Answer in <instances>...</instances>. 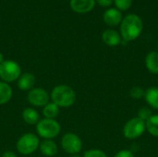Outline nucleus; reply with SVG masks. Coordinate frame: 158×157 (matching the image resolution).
I'll return each mask as SVG.
<instances>
[{
  "label": "nucleus",
  "mask_w": 158,
  "mask_h": 157,
  "mask_svg": "<svg viewBox=\"0 0 158 157\" xmlns=\"http://www.w3.org/2000/svg\"><path fill=\"white\" fill-rule=\"evenodd\" d=\"M21 75L20 66L13 60H5L0 64V79L2 81L9 83L18 81Z\"/></svg>",
  "instance_id": "obj_5"
},
{
  "label": "nucleus",
  "mask_w": 158,
  "mask_h": 157,
  "mask_svg": "<svg viewBox=\"0 0 158 157\" xmlns=\"http://www.w3.org/2000/svg\"><path fill=\"white\" fill-rule=\"evenodd\" d=\"M41 153L47 157L55 156L57 154L58 148L56 143L52 140H44L39 145Z\"/></svg>",
  "instance_id": "obj_13"
},
{
  "label": "nucleus",
  "mask_w": 158,
  "mask_h": 157,
  "mask_svg": "<svg viewBox=\"0 0 158 157\" xmlns=\"http://www.w3.org/2000/svg\"><path fill=\"white\" fill-rule=\"evenodd\" d=\"M157 47H158V44H157Z\"/></svg>",
  "instance_id": "obj_29"
},
{
  "label": "nucleus",
  "mask_w": 158,
  "mask_h": 157,
  "mask_svg": "<svg viewBox=\"0 0 158 157\" xmlns=\"http://www.w3.org/2000/svg\"><path fill=\"white\" fill-rule=\"evenodd\" d=\"M69 157H81L80 155H70V156Z\"/></svg>",
  "instance_id": "obj_28"
},
{
  "label": "nucleus",
  "mask_w": 158,
  "mask_h": 157,
  "mask_svg": "<svg viewBox=\"0 0 158 157\" xmlns=\"http://www.w3.org/2000/svg\"><path fill=\"white\" fill-rule=\"evenodd\" d=\"M146 68L153 74H158V52L152 51L145 57Z\"/></svg>",
  "instance_id": "obj_14"
},
{
  "label": "nucleus",
  "mask_w": 158,
  "mask_h": 157,
  "mask_svg": "<svg viewBox=\"0 0 158 157\" xmlns=\"http://www.w3.org/2000/svg\"><path fill=\"white\" fill-rule=\"evenodd\" d=\"M102 40L108 46H117L122 42L120 33L113 29L106 30L102 34Z\"/></svg>",
  "instance_id": "obj_11"
},
{
  "label": "nucleus",
  "mask_w": 158,
  "mask_h": 157,
  "mask_svg": "<svg viewBox=\"0 0 158 157\" xmlns=\"http://www.w3.org/2000/svg\"><path fill=\"white\" fill-rule=\"evenodd\" d=\"M60 124L56 119L44 118L36 124V131L40 137L44 140H52L60 133Z\"/></svg>",
  "instance_id": "obj_3"
},
{
  "label": "nucleus",
  "mask_w": 158,
  "mask_h": 157,
  "mask_svg": "<svg viewBox=\"0 0 158 157\" xmlns=\"http://www.w3.org/2000/svg\"><path fill=\"white\" fill-rule=\"evenodd\" d=\"M114 157H135L133 153L130 150H122L116 154Z\"/></svg>",
  "instance_id": "obj_24"
},
{
  "label": "nucleus",
  "mask_w": 158,
  "mask_h": 157,
  "mask_svg": "<svg viewBox=\"0 0 158 157\" xmlns=\"http://www.w3.org/2000/svg\"><path fill=\"white\" fill-rule=\"evenodd\" d=\"M13 92L10 85L6 82L0 81V105L6 104L10 101Z\"/></svg>",
  "instance_id": "obj_17"
},
{
  "label": "nucleus",
  "mask_w": 158,
  "mask_h": 157,
  "mask_svg": "<svg viewBox=\"0 0 158 157\" xmlns=\"http://www.w3.org/2000/svg\"><path fill=\"white\" fill-rule=\"evenodd\" d=\"M144 94H145V91L140 86H135L131 88L130 91V95L133 99H142L143 97H144Z\"/></svg>",
  "instance_id": "obj_21"
},
{
  "label": "nucleus",
  "mask_w": 158,
  "mask_h": 157,
  "mask_svg": "<svg viewBox=\"0 0 158 157\" xmlns=\"http://www.w3.org/2000/svg\"><path fill=\"white\" fill-rule=\"evenodd\" d=\"M144 98L147 104L158 110V87H150L145 91Z\"/></svg>",
  "instance_id": "obj_15"
},
{
  "label": "nucleus",
  "mask_w": 158,
  "mask_h": 157,
  "mask_svg": "<svg viewBox=\"0 0 158 157\" xmlns=\"http://www.w3.org/2000/svg\"><path fill=\"white\" fill-rule=\"evenodd\" d=\"M50 98L52 102L56 104L59 108H68L72 106L76 102V93L75 91L68 85H57L52 92Z\"/></svg>",
  "instance_id": "obj_2"
},
{
  "label": "nucleus",
  "mask_w": 158,
  "mask_h": 157,
  "mask_svg": "<svg viewBox=\"0 0 158 157\" xmlns=\"http://www.w3.org/2000/svg\"><path fill=\"white\" fill-rule=\"evenodd\" d=\"M152 116H153L152 110L148 107H142V108H140V110L138 112V118L144 122H146Z\"/></svg>",
  "instance_id": "obj_22"
},
{
  "label": "nucleus",
  "mask_w": 158,
  "mask_h": 157,
  "mask_svg": "<svg viewBox=\"0 0 158 157\" xmlns=\"http://www.w3.org/2000/svg\"><path fill=\"white\" fill-rule=\"evenodd\" d=\"M103 19L106 25L110 27H115L121 23L123 17L120 10L116 7H110L105 11L103 15Z\"/></svg>",
  "instance_id": "obj_9"
},
{
  "label": "nucleus",
  "mask_w": 158,
  "mask_h": 157,
  "mask_svg": "<svg viewBox=\"0 0 158 157\" xmlns=\"http://www.w3.org/2000/svg\"><path fill=\"white\" fill-rule=\"evenodd\" d=\"M22 118L29 125H36L40 120V117H39L38 112L35 109L30 108V107L23 110Z\"/></svg>",
  "instance_id": "obj_16"
},
{
  "label": "nucleus",
  "mask_w": 158,
  "mask_h": 157,
  "mask_svg": "<svg viewBox=\"0 0 158 157\" xmlns=\"http://www.w3.org/2000/svg\"><path fill=\"white\" fill-rule=\"evenodd\" d=\"M40 145L39 138L34 133H25L17 142V150L20 155H28L34 153Z\"/></svg>",
  "instance_id": "obj_4"
},
{
  "label": "nucleus",
  "mask_w": 158,
  "mask_h": 157,
  "mask_svg": "<svg viewBox=\"0 0 158 157\" xmlns=\"http://www.w3.org/2000/svg\"><path fill=\"white\" fill-rule=\"evenodd\" d=\"M2 157H17V155L11 151H6L2 155Z\"/></svg>",
  "instance_id": "obj_26"
},
{
  "label": "nucleus",
  "mask_w": 158,
  "mask_h": 157,
  "mask_svg": "<svg viewBox=\"0 0 158 157\" xmlns=\"http://www.w3.org/2000/svg\"><path fill=\"white\" fill-rule=\"evenodd\" d=\"M83 157H107V155L99 149H91L84 153Z\"/></svg>",
  "instance_id": "obj_23"
},
{
  "label": "nucleus",
  "mask_w": 158,
  "mask_h": 157,
  "mask_svg": "<svg viewBox=\"0 0 158 157\" xmlns=\"http://www.w3.org/2000/svg\"><path fill=\"white\" fill-rule=\"evenodd\" d=\"M95 2L103 7H109L113 4L114 0H95Z\"/></svg>",
  "instance_id": "obj_25"
},
{
  "label": "nucleus",
  "mask_w": 158,
  "mask_h": 157,
  "mask_svg": "<svg viewBox=\"0 0 158 157\" xmlns=\"http://www.w3.org/2000/svg\"><path fill=\"white\" fill-rule=\"evenodd\" d=\"M114 3L116 8H118L120 11H125L131 6L132 0H114Z\"/></svg>",
  "instance_id": "obj_20"
},
{
  "label": "nucleus",
  "mask_w": 158,
  "mask_h": 157,
  "mask_svg": "<svg viewBox=\"0 0 158 157\" xmlns=\"http://www.w3.org/2000/svg\"><path fill=\"white\" fill-rule=\"evenodd\" d=\"M58 114H59V107L53 102H49L46 105L44 106L43 115L44 116V118L55 119L58 116Z\"/></svg>",
  "instance_id": "obj_18"
},
{
  "label": "nucleus",
  "mask_w": 158,
  "mask_h": 157,
  "mask_svg": "<svg viewBox=\"0 0 158 157\" xmlns=\"http://www.w3.org/2000/svg\"><path fill=\"white\" fill-rule=\"evenodd\" d=\"M5 61V59H4V56H3V54L2 53H0V64L1 63H3Z\"/></svg>",
  "instance_id": "obj_27"
},
{
  "label": "nucleus",
  "mask_w": 158,
  "mask_h": 157,
  "mask_svg": "<svg viewBox=\"0 0 158 157\" xmlns=\"http://www.w3.org/2000/svg\"><path fill=\"white\" fill-rule=\"evenodd\" d=\"M95 3V0H70L69 6L74 12L85 14L94 8Z\"/></svg>",
  "instance_id": "obj_10"
},
{
  "label": "nucleus",
  "mask_w": 158,
  "mask_h": 157,
  "mask_svg": "<svg viewBox=\"0 0 158 157\" xmlns=\"http://www.w3.org/2000/svg\"><path fill=\"white\" fill-rule=\"evenodd\" d=\"M36 79L35 76L31 73L26 72L20 75V77L18 80V87L21 91H30L33 89V86L35 84Z\"/></svg>",
  "instance_id": "obj_12"
},
{
  "label": "nucleus",
  "mask_w": 158,
  "mask_h": 157,
  "mask_svg": "<svg viewBox=\"0 0 158 157\" xmlns=\"http://www.w3.org/2000/svg\"><path fill=\"white\" fill-rule=\"evenodd\" d=\"M145 130V122L137 117L127 121L123 128V135L129 140H135L140 138L143 134Z\"/></svg>",
  "instance_id": "obj_6"
},
{
  "label": "nucleus",
  "mask_w": 158,
  "mask_h": 157,
  "mask_svg": "<svg viewBox=\"0 0 158 157\" xmlns=\"http://www.w3.org/2000/svg\"><path fill=\"white\" fill-rule=\"evenodd\" d=\"M61 146L66 153L73 155L79 154L81 151L82 142L77 134L73 132H68L64 134L61 139Z\"/></svg>",
  "instance_id": "obj_7"
},
{
  "label": "nucleus",
  "mask_w": 158,
  "mask_h": 157,
  "mask_svg": "<svg viewBox=\"0 0 158 157\" xmlns=\"http://www.w3.org/2000/svg\"><path fill=\"white\" fill-rule=\"evenodd\" d=\"M28 102L36 107H44L49 103L50 96L43 88H33L29 91L27 95Z\"/></svg>",
  "instance_id": "obj_8"
},
{
  "label": "nucleus",
  "mask_w": 158,
  "mask_h": 157,
  "mask_svg": "<svg viewBox=\"0 0 158 157\" xmlns=\"http://www.w3.org/2000/svg\"><path fill=\"white\" fill-rule=\"evenodd\" d=\"M145 127L152 136L158 138V115H153L145 122Z\"/></svg>",
  "instance_id": "obj_19"
},
{
  "label": "nucleus",
  "mask_w": 158,
  "mask_h": 157,
  "mask_svg": "<svg viewBox=\"0 0 158 157\" xmlns=\"http://www.w3.org/2000/svg\"><path fill=\"white\" fill-rule=\"evenodd\" d=\"M120 35L123 41L131 42L136 40L143 32V22L136 14H129L123 18L120 23Z\"/></svg>",
  "instance_id": "obj_1"
}]
</instances>
